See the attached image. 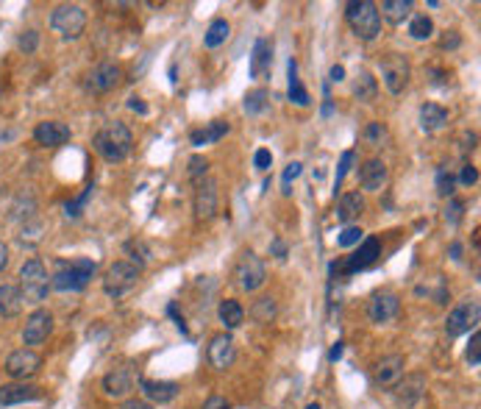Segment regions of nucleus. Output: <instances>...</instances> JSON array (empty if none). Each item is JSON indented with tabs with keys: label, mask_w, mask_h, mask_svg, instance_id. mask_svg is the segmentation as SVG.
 Listing matches in <instances>:
<instances>
[{
	"label": "nucleus",
	"mask_w": 481,
	"mask_h": 409,
	"mask_svg": "<svg viewBox=\"0 0 481 409\" xmlns=\"http://www.w3.org/2000/svg\"><path fill=\"white\" fill-rule=\"evenodd\" d=\"M451 259H462V245L459 242L451 245Z\"/></svg>",
	"instance_id": "bf43d9fd"
},
{
	"label": "nucleus",
	"mask_w": 481,
	"mask_h": 409,
	"mask_svg": "<svg viewBox=\"0 0 481 409\" xmlns=\"http://www.w3.org/2000/svg\"><path fill=\"white\" fill-rule=\"evenodd\" d=\"M300 173H303V165H300V162H289V165H287V170H284V176H281V193H284V195L292 193V181H295Z\"/></svg>",
	"instance_id": "79ce46f5"
},
{
	"label": "nucleus",
	"mask_w": 481,
	"mask_h": 409,
	"mask_svg": "<svg viewBox=\"0 0 481 409\" xmlns=\"http://www.w3.org/2000/svg\"><path fill=\"white\" fill-rule=\"evenodd\" d=\"M362 211H365V198H362V193H345V195L339 198V204H337V220H339L342 225H353V220H356Z\"/></svg>",
	"instance_id": "393cba45"
},
{
	"label": "nucleus",
	"mask_w": 481,
	"mask_h": 409,
	"mask_svg": "<svg viewBox=\"0 0 481 409\" xmlns=\"http://www.w3.org/2000/svg\"><path fill=\"white\" fill-rule=\"evenodd\" d=\"M270 67H273V42L261 36V39L253 42L250 75H253V78H264V75H270Z\"/></svg>",
	"instance_id": "5701e85b"
},
{
	"label": "nucleus",
	"mask_w": 481,
	"mask_h": 409,
	"mask_svg": "<svg viewBox=\"0 0 481 409\" xmlns=\"http://www.w3.org/2000/svg\"><path fill=\"white\" fill-rule=\"evenodd\" d=\"M273 251H275V256H278V259H284V256H287V248H284V242H281V239H275V242H273Z\"/></svg>",
	"instance_id": "6e6d98bb"
},
{
	"label": "nucleus",
	"mask_w": 481,
	"mask_h": 409,
	"mask_svg": "<svg viewBox=\"0 0 481 409\" xmlns=\"http://www.w3.org/2000/svg\"><path fill=\"white\" fill-rule=\"evenodd\" d=\"M381 78H384V87L392 95H401L409 87V78H412V67H409L406 56H401V53L384 56L381 59Z\"/></svg>",
	"instance_id": "0eeeda50"
},
{
	"label": "nucleus",
	"mask_w": 481,
	"mask_h": 409,
	"mask_svg": "<svg viewBox=\"0 0 481 409\" xmlns=\"http://www.w3.org/2000/svg\"><path fill=\"white\" fill-rule=\"evenodd\" d=\"M42 368V357L33 351V348H20V351H11L8 359H6V373L14 379V382H28L39 373Z\"/></svg>",
	"instance_id": "1a4fd4ad"
},
{
	"label": "nucleus",
	"mask_w": 481,
	"mask_h": 409,
	"mask_svg": "<svg viewBox=\"0 0 481 409\" xmlns=\"http://www.w3.org/2000/svg\"><path fill=\"white\" fill-rule=\"evenodd\" d=\"M459 181H462L465 187H473V184L479 181V170H476V165H465V168H462V173H459Z\"/></svg>",
	"instance_id": "de8ad7c7"
},
{
	"label": "nucleus",
	"mask_w": 481,
	"mask_h": 409,
	"mask_svg": "<svg viewBox=\"0 0 481 409\" xmlns=\"http://www.w3.org/2000/svg\"><path fill=\"white\" fill-rule=\"evenodd\" d=\"M17 287L22 292V301L31 304V306H39L47 298V292H50V276H47V267L42 265V259H28L20 267Z\"/></svg>",
	"instance_id": "7ed1b4c3"
},
{
	"label": "nucleus",
	"mask_w": 481,
	"mask_h": 409,
	"mask_svg": "<svg viewBox=\"0 0 481 409\" xmlns=\"http://www.w3.org/2000/svg\"><path fill=\"white\" fill-rule=\"evenodd\" d=\"M412 8H415V3H412V0H384L379 14H384L392 25H401L404 20H409V17H412Z\"/></svg>",
	"instance_id": "7c9ffc66"
},
{
	"label": "nucleus",
	"mask_w": 481,
	"mask_h": 409,
	"mask_svg": "<svg viewBox=\"0 0 481 409\" xmlns=\"http://www.w3.org/2000/svg\"><path fill=\"white\" fill-rule=\"evenodd\" d=\"M242 109H245V114H247V117H261V114L270 109V89H264V87L250 89V92L245 95Z\"/></svg>",
	"instance_id": "c756f323"
},
{
	"label": "nucleus",
	"mask_w": 481,
	"mask_h": 409,
	"mask_svg": "<svg viewBox=\"0 0 481 409\" xmlns=\"http://www.w3.org/2000/svg\"><path fill=\"white\" fill-rule=\"evenodd\" d=\"M231 36V25L226 22V20H215L209 28H206V36H204V45L209 47V50H215V47H220V45H226V39Z\"/></svg>",
	"instance_id": "72a5a7b5"
},
{
	"label": "nucleus",
	"mask_w": 481,
	"mask_h": 409,
	"mask_svg": "<svg viewBox=\"0 0 481 409\" xmlns=\"http://www.w3.org/2000/svg\"><path fill=\"white\" fill-rule=\"evenodd\" d=\"M42 399V387L28 385V382H11L0 387V407H14V404H28V401H39Z\"/></svg>",
	"instance_id": "f3484780"
},
{
	"label": "nucleus",
	"mask_w": 481,
	"mask_h": 409,
	"mask_svg": "<svg viewBox=\"0 0 481 409\" xmlns=\"http://www.w3.org/2000/svg\"><path fill=\"white\" fill-rule=\"evenodd\" d=\"M253 165H256V170H270V165H273V156H270V151H256V156H253Z\"/></svg>",
	"instance_id": "09e8293b"
},
{
	"label": "nucleus",
	"mask_w": 481,
	"mask_h": 409,
	"mask_svg": "<svg viewBox=\"0 0 481 409\" xmlns=\"http://www.w3.org/2000/svg\"><path fill=\"white\" fill-rule=\"evenodd\" d=\"M362 137H365V142L370 145V148H381L384 142H387V126L384 123H367V128L362 131Z\"/></svg>",
	"instance_id": "e433bc0d"
},
{
	"label": "nucleus",
	"mask_w": 481,
	"mask_h": 409,
	"mask_svg": "<svg viewBox=\"0 0 481 409\" xmlns=\"http://www.w3.org/2000/svg\"><path fill=\"white\" fill-rule=\"evenodd\" d=\"M217 206H220L217 181L206 176V179L198 181V190H195V217H198L201 223H209V220L217 214Z\"/></svg>",
	"instance_id": "ddd939ff"
},
{
	"label": "nucleus",
	"mask_w": 481,
	"mask_h": 409,
	"mask_svg": "<svg viewBox=\"0 0 481 409\" xmlns=\"http://www.w3.org/2000/svg\"><path fill=\"white\" fill-rule=\"evenodd\" d=\"M125 253H131V265H137L139 270L148 265V259H151V253H148V248L142 245V242H125Z\"/></svg>",
	"instance_id": "ea45409f"
},
{
	"label": "nucleus",
	"mask_w": 481,
	"mask_h": 409,
	"mask_svg": "<svg viewBox=\"0 0 481 409\" xmlns=\"http://www.w3.org/2000/svg\"><path fill=\"white\" fill-rule=\"evenodd\" d=\"M264 281H267V267H264L261 256H256L253 251H245L237 262V284L245 292H256Z\"/></svg>",
	"instance_id": "6e6552de"
},
{
	"label": "nucleus",
	"mask_w": 481,
	"mask_h": 409,
	"mask_svg": "<svg viewBox=\"0 0 481 409\" xmlns=\"http://www.w3.org/2000/svg\"><path fill=\"white\" fill-rule=\"evenodd\" d=\"M217 318H220V323L226 326V332H234V329H240L242 323H245V309H242L240 301L226 298V301H220V306H217Z\"/></svg>",
	"instance_id": "cd10ccee"
},
{
	"label": "nucleus",
	"mask_w": 481,
	"mask_h": 409,
	"mask_svg": "<svg viewBox=\"0 0 481 409\" xmlns=\"http://www.w3.org/2000/svg\"><path fill=\"white\" fill-rule=\"evenodd\" d=\"M306 409H320V404H317V401H312V404H306Z\"/></svg>",
	"instance_id": "052dcab7"
},
{
	"label": "nucleus",
	"mask_w": 481,
	"mask_h": 409,
	"mask_svg": "<svg viewBox=\"0 0 481 409\" xmlns=\"http://www.w3.org/2000/svg\"><path fill=\"white\" fill-rule=\"evenodd\" d=\"M457 45H459V36H457V34H454V36H445V39H443V47H457Z\"/></svg>",
	"instance_id": "13d9d810"
},
{
	"label": "nucleus",
	"mask_w": 481,
	"mask_h": 409,
	"mask_svg": "<svg viewBox=\"0 0 481 409\" xmlns=\"http://www.w3.org/2000/svg\"><path fill=\"white\" fill-rule=\"evenodd\" d=\"M142 396L153 404H170L178 396V385L176 382H156V379H139Z\"/></svg>",
	"instance_id": "b1692460"
},
{
	"label": "nucleus",
	"mask_w": 481,
	"mask_h": 409,
	"mask_svg": "<svg viewBox=\"0 0 481 409\" xmlns=\"http://www.w3.org/2000/svg\"><path fill=\"white\" fill-rule=\"evenodd\" d=\"M462 211H465V204H462L459 198H448V206H445V220H448L451 225H457V223L462 220Z\"/></svg>",
	"instance_id": "c03bdc74"
},
{
	"label": "nucleus",
	"mask_w": 481,
	"mask_h": 409,
	"mask_svg": "<svg viewBox=\"0 0 481 409\" xmlns=\"http://www.w3.org/2000/svg\"><path fill=\"white\" fill-rule=\"evenodd\" d=\"M95 276V262L86 259V256H78V259H61L56 262V270L50 276V290H59V292H81Z\"/></svg>",
	"instance_id": "f03ea898"
},
{
	"label": "nucleus",
	"mask_w": 481,
	"mask_h": 409,
	"mask_svg": "<svg viewBox=\"0 0 481 409\" xmlns=\"http://www.w3.org/2000/svg\"><path fill=\"white\" fill-rule=\"evenodd\" d=\"M92 148L98 151V156H100V159H106V162L117 165V162L128 159V154H131V148H134V137H131V131H128V126H125V123L114 120V123L103 126V128L95 134Z\"/></svg>",
	"instance_id": "f257e3e1"
},
{
	"label": "nucleus",
	"mask_w": 481,
	"mask_h": 409,
	"mask_svg": "<svg viewBox=\"0 0 481 409\" xmlns=\"http://www.w3.org/2000/svg\"><path fill=\"white\" fill-rule=\"evenodd\" d=\"M287 70H289V103H295V106H309L312 98H309V92L303 89V84H300V78H298V61L289 59Z\"/></svg>",
	"instance_id": "2f4dec72"
},
{
	"label": "nucleus",
	"mask_w": 481,
	"mask_h": 409,
	"mask_svg": "<svg viewBox=\"0 0 481 409\" xmlns=\"http://www.w3.org/2000/svg\"><path fill=\"white\" fill-rule=\"evenodd\" d=\"M376 89H379L376 78H373L367 70H359V75L353 78V95H356L359 101H373V98H376Z\"/></svg>",
	"instance_id": "c9c22d12"
},
{
	"label": "nucleus",
	"mask_w": 481,
	"mask_h": 409,
	"mask_svg": "<svg viewBox=\"0 0 481 409\" xmlns=\"http://www.w3.org/2000/svg\"><path fill=\"white\" fill-rule=\"evenodd\" d=\"M479 301H473V298H468V301H462L451 315H448V320H445V334L448 337H462L465 332H476V323H479Z\"/></svg>",
	"instance_id": "9d476101"
},
{
	"label": "nucleus",
	"mask_w": 481,
	"mask_h": 409,
	"mask_svg": "<svg viewBox=\"0 0 481 409\" xmlns=\"http://www.w3.org/2000/svg\"><path fill=\"white\" fill-rule=\"evenodd\" d=\"M398 390H395V396H398V404L406 409L418 407L420 401H423V396H426V376H420V373H415V376H406L404 382H398L395 385Z\"/></svg>",
	"instance_id": "aec40b11"
},
{
	"label": "nucleus",
	"mask_w": 481,
	"mask_h": 409,
	"mask_svg": "<svg viewBox=\"0 0 481 409\" xmlns=\"http://www.w3.org/2000/svg\"><path fill=\"white\" fill-rule=\"evenodd\" d=\"M409 36L418 39V42L432 39V36H434V22H432V17H426V14H412V17H409Z\"/></svg>",
	"instance_id": "f704fd0d"
},
{
	"label": "nucleus",
	"mask_w": 481,
	"mask_h": 409,
	"mask_svg": "<svg viewBox=\"0 0 481 409\" xmlns=\"http://www.w3.org/2000/svg\"><path fill=\"white\" fill-rule=\"evenodd\" d=\"M25 301L17 284H0V315L3 318H17L22 312Z\"/></svg>",
	"instance_id": "a878e982"
},
{
	"label": "nucleus",
	"mask_w": 481,
	"mask_h": 409,
	"mask_svg": "<svg viewBox=\"0 0 481 409\" xmlns=\"http://www.w3.org/2000/svg\"><path fill=\"white\" fill-rule=\"evenodd\" d=\"M50 28L56 34H61L64 39H78L86 28V11L75 3H64V6H56L53 14H50Z\"/></svg>",
	"instance_id": "39448f33"
},
{
	"label": "nucleus",
	"mask_w": 481,
	"mask_h": 409,
	"mask_svg": "<svg viewBox=\"0 0 481 409\" xmlns=\"http://www.w3.org/2000/svg\"><path fill=\"white\" fill-rule=\"evenodd\" d=\"M345 17H348V25L351 31L365 39V42H373L379 34H381V14H379V6L370 3V0H353L345 6Z\"/></svg>",
	"instance_id": "20e7f679"
},
{
	"label": "nucleus",
	"mask_w": 481,
	"mask_h": 409,
	"mask_svg": "<svg viewBox=\"0 0 481 409\" xmlns=\"http://www.w3.org/2000/svg\"><path fill=\"white\" fill-rule=\"evenodd\" d=\"M339 357H342V343H337V345L331 348V354H328V359H331V362H337Z\"/></svg>",
	"instance_id": "4d7b16f0"
},
{
	"label": "nucleus",
	"mask_w": 481,
	"mask_h": 409,
	"mask_svg": "<svg viewBox=\"0 0 481 409\" xmlns=\"http://www.w3.org/2000/svg\"><path fill=\"white\" fill-rule=\"evenodd\" d=\"M206 173H209V162H206V156H192V159H190V168H187V176L198 184L201 179H206Z\"/></svg>",
	"instance_id": "a19ab883"
},
{
	"label": "nucleus",
	"mask_w": 481,
	"mask_h": 409,
	"mask_svg": "<svg viewBox=\"0 0 481 409\" xmlns=\"http://www.w3.org/2000/svg\"><path fill=\"white\" fill-rule=\"evenodd\" d=\"M206 357H209V365L215 371H226L234 365V357H237V345H234V337L229 332L223 334H215L209 340V348H206Z\"/></svg>",
	"instance_id": "4468645a"
},
{
	"label": "nucleus",
	"mask_w": 481,
	"mask_h": 409,
	"mask_svg": "<svg viewBox=\"0 0 481 409\" xmlns=\"http://www.w3.org/2000/svg\"><path fill=\"white\" fill-rule=\"evenodd\" d=\"M139 276H142V270H139L137 265H131V262H114V265L106 270L103 290H106V295L120 298V295H125L128 290L137 287Z\"/></svg>",
	"instance_id": "423d86ee"
},
{
	"label": "nucleus",
	"mask_w": 481,
	"mask_h": 409,
	"mask_svg": "<svg viewBox=\"0 0 481 409\" xmlns=\"http://www.w3.org/2000/svg\"><path fill=\"white\" fill-rule=\"evenodd\" d=\"M365 239V231L359 228V225H342V231H339V237H337V245L339 248H353V245H359Z\"/></svg>",
	"instance_id": "4c0bfd02"
},
{
	"label": "nucleus",
	"mask_w": 481,
	"mask_h": 409,
	"mask_svg": "<svg viewBox=\"0 0 481 409\" xmlns=\"http://www.w3.org/2000/svg\"><path fill=\"white\" fill-rule=\"evenodd\" d=\"M53 332V315L47 309H33L22 326V343L25 348H33V345H42Z\"/></svg>",
	"instance_id": "f8f14e48"
},
{
	"label": "nucleus",
	"mask_w": 481,
	"mask_h": 409,
	"mask_svg": "<svg viewBox=\"0 0 481 409\" xmlns=\"http://www.w3.org/2000/svg\"><path fill=\"white\" fill-rule=\"evenodd\" d=\"M229 123L226 120H212L209 126H204L201 131H192V145L201 148V145H212V142H220L226 134H229Z\"/></svg>",
	"instance_id": "c85d7f7f"
},
{
	"label": "nucleus",
	"mask_w": 481,
	"mask_h": 409,
	"mask_svg": "<svg viewBox=\"0 0 481 409\" xmlns=\"http://www.w3.org/2000/svg\"><path fill=\"white\" fill-rule=\"evenodd\" d=\"M359 184L365 193H379L387 184V165L381 159H367L359 170Z\"/></svg>",
	"instance_id": "4be33fe9"
},
{
	"label": "nucleus",
	"mask_w": 481,
	"mask_h": 409,
	"mask_svg": "<svg viewBox=\"0 0 481 409\" xmlns=\"http://www.w3.org/2000/svg\"><path fill=\"white\" fill-rule=\"evenodd\" d=\"M204 409H229V401L223 396H212V399H206Z\"/></svg>",
	"instance_id": "8fccbe9b"
},
{
	"label": "nucleus",
	"mask_w": 481,
	"mask_h": 409,
	"mask_svg": "<svg viewBox=\"0 0 481 409\" xmlns=\"http://www.w3.org/2000/svg\"><path fill=\"white\" fill-rule=\"evenodd\" d=\"M454 187H457V179L448 173V168H440L437 170V193L443 198H454Z\"/></svg>",
	"instance_id": "58836bf2"
},
{
	"label": "nucleus",
	"mask_w": 481,
	"mask_h": 409,
	"mask_svg": "<svg viewBox=\"0 0 481 409\" xmlns=\"http://www.w3.org/2000/svg\"><path fill=\"white\" fill-rule=\"evenodd\" d=\"M328 78H331L334 84H339V81L345 78V67H342V64H334V67H331V73H328Z\"/></svg>",
	"instance_id": "603ef678"
},
{
	"label": "nucleus",
	"mask_w": 481,
	"mask_h": 409,
	"mask_svg": "<svg viewBox=\"0 0 481 409\" xmlns=\"http://www.w3.org/2000/svg\"><path fill=\"white\" fill-rule=\"evenodd\" d=\"M70 137H72V131H70V126L61 123V120H42V123L33 128V140H36V145H42V148H61V145L70 142Z\"/></svg>",
	"instance_id": "2eb2a0df"
},
{
	"label": "nucleus",
	"mask_w": 481,
	"mask_h": 409,
	"mask_svg": "<svg viewBox=\"0 0 481 409\" xmlns=\"http://www.w3.org/2000/svg\"><path fill=\"white\" fill-rule=\"evenodd\" d=\"M275 312H278V306H275V298H270V295H261V298H256L253 301V306H250V318L256 320V323H273L275 320Z\"/></svg>",
	"instance_id": "473e14b6"
},
{
	"label": "nucleus",
	"mask_w": 481,
	"mask_h": 409,
	"mask_svg": "<svg viewBox=\"0 0 481 409\" xmlns=\"http://www.w3.org/2000/svg\"><path fill=\"white\" fill-rule=\"evenodd\" d=\"M17 45H20V50H25V53H33V50H36V45H39V34H36L33 28H28V31H22V34H20Z\"/></svg>",
	"instance_id": "37998d69"
},
{
	"label": "nucleus",
	"mask_w": 481,
	"mask_h": 409,
	"mask_svg": "<svg viewBox=\"0 0 481 409\" xmlns=\"http://www.w3.org/2000/svg\"><path fill=\"white\" fill-rule=\"evenodd\" d=\"M120 81H123V70H120L114 61H100L98 67L89 70V75H86V89H89L92 95H106V92L117 89Z\"/></svg>",
	"instance_id": "9b49d317"
},
{
	"label": "nucleus",
	"mask_w": 481,
	"mask_h": 409,
	"mask_svg": "<svg viewBox=\"0 0 481 409\" xmlns=\"http://www.w3.org/2000/svg\"><path fill=\"white\" fill-rule=\"evenodd\" d=\"M468 362H471V368H479L481 365V334L479 332H473V337H471V345H468Z\"/></svg>",
	"instance_id": "a18cd8bd"
},
{
	"label": "nucleus",
	"mask_w": 481,
	"mask_h": 409,
	"mask_svg": "<svg viewBox=\"0 0 481 409\" xmlns=\"http://www.w3.org/2000/svg\"><path fill=\"white\" fill-rule=\"evenodd\" d=\"M379 256H381V242H379L376 237H367V239L359 245V251L342 262V270H345V273L365 270V267H370V265H373Z\"/></svg>",
	"instance_id": "a211bd4d"
},
{
	"label": "nucleus",
	"mask_w": 481,
	"mask_h": 409,
	"mask_svg": "<svg viewBox=\"0 0 481 409\" xmlns=\"http://www.w3.org/2000/svg\"><path fill=\"white\" fill-rule=\"evenodd\" d=\"M445 123H448V109H443L440 103H423L420 106V128L426 134L440 131Z\"/></svg>",
	"instance_id": "bb28decb"
},
{
	"label": "nucleus",
	"mask_w": 481,
	"mask_h": 409,
	"mask_svg": "<svg viewBox=\"0 0 481 409\" xmlns=\"http://www.w3.org/2000/svg\"><path fill=\"white\" fill-rule=\"evenodd\" d=\"M134 390V373L128 368H114L103 376V393L109 399H125Z\"/></svg>",
	"instance_id": "412c9836"
},
{
	"label": "nucleus",
	"mask_w": 481,
	"mask_h": 409,
	"mask_svg": "<svg viewBox=\"0 0 481 409\" xmlns=\"http://www.w3.org/2000/svg\"><path fill=\"white\" fill-rule=\"evenodd\" d=\"M120 409H153V407H151L148 401H139V399H128V401H125V404H123Z\"/></svg>",
	"instance_id": "864d4df0"
},
{
	"label": "nucleus",
	"mask_w": 481,
	"mask_h": 409,
	"mask_svg": "<svg viewBox=\"0 0 481 409\" xmlns=\"http://www.w3.org/2000/svg\"><path fill=\"white\" fill-rule=\"evenodd\" d=\"M8 267V245L0 239V273Z\"/></svg>",
	"instance_id": "5fc2aeb1"
},
{
	"label": "nucleus",
	"mask_w": 481,
	"mask_h": 409,
	"mask_svg": "<svg viewBox=\"0 0 481 409\" xmlns=\"http://www.w3.org/2000/svg\"><path fill=\"white\" fill-rule=\"evenodd\" d=\"M398 312H401V298L395 292H387V290L376 292L370 298V304H367V318L373 323H390Z\"/></svg>",
	"instance_id": "dca6fc26"
},
{
	"label": "nucleus",
	"mask_w": 481,
	"mask_h": 409,
	"mask_svg": "<svg viewBox=\"0 0 481 409\" xmlns=\"http://www.w3.org/2000/svg\"><path fill=\"white\" fill-rule=\"evenodd\" d=\"M128 109L137 114H148V106L142 103V98H128Z\"/></svg>",
	"instance_id": "3c124183"
},
{
	"label": "nucleus",
	"mask_w": 481,
	"mask_h": 409,
	"mask_svg": "<svg viewBox=\"0 0 481 409\" xmlns=\"http://www.w3.org/2000/svg\"><path fill=\"white\" fill-rule=\"evenodd\" d=\"M404 368H406V359H404L401 354L384 357V359L376 365V385H379V387H395V385L404 379Z\"/></svg>",
	"instance_id": "6ab92c4d"
},
{
	"label": "nucleus",
	"mask_w": 481,
	"mask_h": 409,
	"mask_svg": "<svg viewBox=\"0 0 481 409\" xmlns=\"http://www.w3.org/2000/svg\"><path fill=\"white\" fill-rule=\"evenodd\" d=\"M351 165H353V151H345V154H342V159H339V170H337V179H334V187H337V190H339L342 179L348 176Z\"/></svg>",
	"instance_id": "49530a36"
}]
</instances>
